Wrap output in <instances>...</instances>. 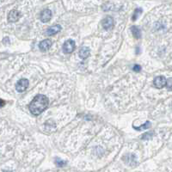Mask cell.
Listing matches in <instances>:
<instances>
[{"mask_svg":"<svg viewBox=\"0 0 172 172\" xmlns=\"http://www.w3.org/2000/svg\"><path fill=\"white\" fill-rule=\"evenodd\" d=\"M132 70L135 72H140V71H141V66H140V65H135L133 66Z\"/></svg>","mask_w":172,"mask_h":172,"instance_id":"cell-18","label":"cell"},{"mask_svg":"<svg viewBox=\"0 0 172 172\" xmlns=\"http://www.w3.org/2000/svg\"><path fill=\"white\" fill-rule=\"evenodd\" d=\"M90 52V48L88 47H83L79 50V57L81 59H83V60H85V59H87L89 57Z\"/></svg>","mask_w":172,"mask_h":172,"instance_id":"cell-10","label":"cell"},{"mask_svg":"<svg viewBox=\"0 0 172 172\" xmlns=\"http://www.w3.org/2000/svg\"><path fill=\"white\" fill-rule=\"evenodd\" d=\"M28 85H29V83H28V79H25V78L20 79L16 84V90L18 92L25 91L28 89Z\"/></svg>","mask_w":172,"mask_h":172,"instance_id":"cell-3","label":"cell"},{"mask_svg":"<svg viewBox=\"0 0 172 172\" xmlns=\"http://www.w3.org/2000/svg\"><path fill=\"white\" fill-rule=\"evenodd\" d=\"M48 104L49 101L47 96L44 95H37L28 105V108L32 115H39L48 108Z\"/></svg>","mask_w":172,"mask_h":172,"instance_id":"cell-1","label":"cell"},{"mask_svg":"<svg viewBox=\"0 0 172 172\" xmlns=\"http://www.w3.org/2000/svg\"><path fill=\"white\" fill-rule=\"evenodd\" d=\"M152 135H153V132H145V134L142 135V140H150L152 138Z\"/></svg>","mask_w":172,"mask_h":172,"instance_id":"cell-17","label":"cell"},{"mask_svg":"<svg viewBox=\"0 0 172 172\" xmlns=\"http://www.w3.org/2000/svg\"><path fill=\"white\" fill-rule=\"evenodd\" d=\"M143 12V10L141 8H137L135 10H134V13H133V15H132V21H136L138 19V17L140 16V14Z\"/></svg>","mask_w":172,"mask_h":172,"instance_id":"cell-14","label":"cell"},{"mask_svg":"<svg viewBox=\"0 0 172 172\" xmlns=\"http://www.w3.org/2000/svg\"><path fill=\"white\" fill-rule=\"evenodd\" d=\"M137 54H139L140 53V48L139 47H137V52H136Z\"/></svg>","mask_w":172,"mask_h":172,"instance_id":"cell-21","label":"cell"},{"mask_svg":"<svg viewBox=\"0 0 172 172\" xmlns=\"http://www.w3.org/2000/svg\"><path fill=\"white\" fill-rule=\"evenodd\" d=\"M75 49V42L72 40H67L63 44V52L65 53H72Z\"/></svg>","mask_w":172,"mask_h":172,"instance_id":"cell-2","label":"cell"},{"mask_svg":"<svg viewBox=\"0 0 172 172\" xmlns=\"http://www.w3.org/2000/svg\"><path fill=\"white\" fill-rule=\"evenodd\" d=\"M4 172H12L11 170H4Z\"/></svg>","mask_w":172,"mask_h":172,"instance_id":"cell-22","label":"cell"},{"mask_svg":"<svg viewBox=\"0 0 172 172\" xmlns=\"http://www.w3.org/2000/svg\"><path fill=\"white\" fill-rule=\"evenodd\" d=\"M55 164H56L57 166H59V167H63V166H65V165L66 164V162H65V161H63L62 159H60L59 157H56V158H55Z\"/></svg>","mask_w":172,"mask_h":172,"instance_id":"cell-15","label":"cell"},{"mask_svg":"<svg viewBox=\"0 0 172 172\" xmlns=\"http://www.w3.org/2000/svg\"><path fill=\"white\" fill-rule=\"evenodd\" d=\"M21 14L20 12L17 11L16 10H12L8 14V21L10 23H16L19 20Z\"/></svg>","mask_w":172,"mask_h":172,"instance_id":"cell-7","label":"cell"},{"mask_svg":"<svg viewBox=\"0 0 172 172\" xmlns=\"http://www.w3.org/2000/svg\"><path fill=\"white\" fill-rule=\"evenodd\" d=\"M4 105H5V102L3 99L0 98V108H3Z\"/></svg>","mask_w":172,"mask_h":172,"instance_id":"cell-19","label":"cell"},{"mask_svg":"<svg viewBox=\"0 0 172 172\" xmlns=\"http://www.w3.org/2000/svg\"><path fill=\"white\" fill-rule=\"evenodd\" d=\"M131 32L132 33V36L135 39H140L141 38V30L137 26H132L131 27Z\"/></svg>","mask_w":172,"mask_h":172,"instance_id":"cell-11","label":"cell"},{"mask_svg":"<svg viewBox=\"0 0 172 172\" xmlns=\"http://www.w3.org/2000/svg\"><path fill=\"white\" fill-rule=\"evenodd\" d=\"M166 84V78L164 76H158L153 81V84L157 89L164 88Z\"/></svg>","mask_w":172,"mask_h":172,"instance_id":"cell-5","label":"cell"},{"mask_svg":"<svg viewBox=\"0 0 172 172\" xmlns=\"http://www.w3.org/2000/svg\"><path fill=\"white\" fill-rule=\"evenodd\" d=\"M166 88L168 89L169 90H172V78H170L166 80V84H165Z\"/></svg>","mask_w":172,"mask_h":172,"instance_id":"cell-16","label":"cell"},{"mask_svg":"<svg viewBox=\"0 0 172 172\" xmlns=\"http://www.w3.org/2000/svg\"><path fill=\"white\" fill-rule=\"evenodd\" d=\"M124 158H128V161H125L128 164H135L136 160H135V156L132 154H128L127 156L124 157Z\"/></svg>","mask_w":172,"mask_h":172,"instance_id":"cell-12","label":"cell"},{"mask_svg":"<svg viewBox=\"0 0 172 172\" xmlns=\"http://www.w3.org/2000/svg\"><path fill=\"white\" fill-rule=\"evenodd\" d=\"M3 42H4V44H5L6 42H9V38H8V37H6V38H4V40H3Z\"/></svg>","mask_w":172,"mask_h":172,"instance_id":"cell-20","label":"cell"},{"mask_svg":"<svg viewBox=\"0 0 172 172\" xmlns=\"http://www.w3.org/2000/svg\"><path fill=\"white\" fill-rule=\"evenodd\" d=\"M52 40H49V39H47V40H42L40 41V45H39V48H40V50L41 52H46L48 51L49 48H51L52 46Z\"/></svg>","mask_w":172,"mask_h":172,"instance_id":"cell-9","label":"cell"},{"mask_svg":"<svg viewBox=\"0 0 172 172\" xmlns=\"http://www.w3.org/2000/svg\"><path fill=\"white\" fill-rule=\"evenodd\" d=\"M114 24H115V22L111 16H106L103 20L102 21V25H103L104 29H106V30L112 29L114 28Z\"/></svg>","mask_w":172,"mask_h":172,"instance_id":"cell-4","label":"cell"},{"mask_svg":"<svg viewBox=\"0 0 172 172\" xmlns=\"http://www.w3.org/2000/svg\"><path fill=\"white\" fill-rule=\"evenodd\" d=\"M150 127H151V122H150V121H146L145 124L141 125V126H140V127H135V126H133V128H135L136 130H138V131H142V130L148 129Z\"/></svg>","mask_w":172,"mask_h":172,"instance_id":"cell-13","label":"cell"},{"mask_svg":"<svg viewBox=\"0 0 172 172\" xmlns=\"http://www.w3.org/2000/svg\"><path fill=\"white\" fill-rule=\"evenodd\" d=\"M61 31V26L59 24H56L54 26H51L47 29L46 31V35L48 36H52L53 35H55L57 33H59Z\"/></svg>","mask_w":172,"mask_h":172,"instance_id":"cell-8","label":"cell"},{"mask_svg":"<svg viewBox=\"0 0 172 172\" xmlns=\"http://www.w3.org/2000/svg\"><path fill=\"white\" fill-rule=\"evenodd\" d=\"M52 18V12L50 10H43L40 12V19L42 23H48Z\"/></svg>","mask_w":172,"mask_h":172,"instance_id":"cell-6","label":"cell"}]
</instances>
